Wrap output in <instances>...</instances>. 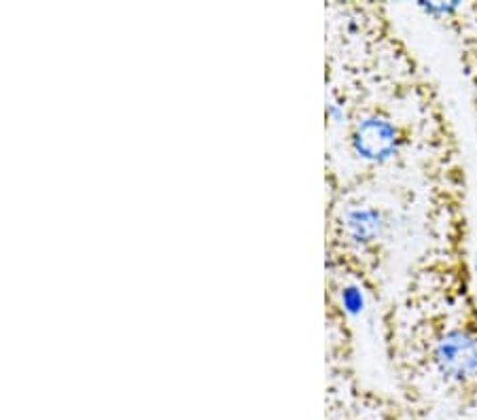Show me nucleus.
<instances>
[{"label": "nucleus", "mask_w": 477, "mask_h": 420, "mask_svg": "<svg viewBox=\"0 0 477 420\" xmlns=\"http://www.w3.org/2000/svg\"><path fill=\"white\" fill-rule=\"evenodd\" d=\"M431 365L450 387L477 384V325H452L437 333L429 349Z\"/></svg>", "instance_id": "obj_1"}, {"label": "nucleus", "mask_w": 477, "mask_h": 420, "mask_svg": "<svg viewBox=\"0 0 477 420\" xmlns=\"http://www.w3.org/2000/svg\"><path fill=\"white\" fill-rule=\"evenodd\" d=\"M352 145H355V151L367 160L384 162L393 157L401 147L399 128L389 115L372 113L356 123Z\"/></svg>", "instance_id": "obj_2"}]
</instances>
